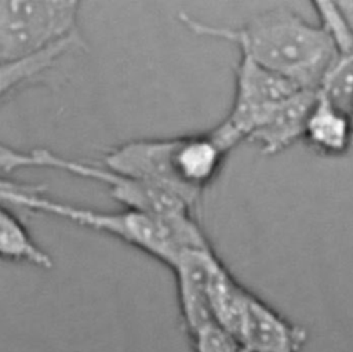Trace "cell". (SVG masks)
Returning a JSON list of instances; mask_svg holds the SVG:
<instances>
[{"mask_svg":"<svg viewBox=\"0 0 353 352\" xmlns=\"http://www.w3.org/2000/svg\"><path fill=\"white\" fill-rule=\"evenodd\" d=\"M178 18L197 36L233 43L241 57L302 90L319 91L336 58L335 43L327 29L285 6L269 8L236 28L207 23L188 14Z\"/></svg>","mask_w":353,"mask_h":352,"instance_id":"cell-1","label":"cell"},{"mask_svg":"<svg viewBox=\"0 0 353 352\" xmlns=\"http://www.w3.org/2000/svg\"><path fill=\"white\" fill-rule=\"evenodd\" d=\"M44 190V186L19 184L6 178L0 185L3 202L113 236L156 258L170 269L185 251L211 246L192 213L164 215L134 208L102 211L50 199Z\"/></svg>","mask_w":353,"mask_h":352,"instance_id":"cell-2","label":"cell"},{"mask_svg":"<svg viewBox=\"0 0 353 352\" xmlns=\"http://www.w3.org/2000/svg\"><path fill=\"white\" fill-rule=\"evenodd\" d=\"M0 167L3 173L8 174L29 167L65 171L76 177L103 184L108 188L110 196L123 204L124 208H134L164 215L193 214L192 207H189L182 199L168 190L117 173L105 164H92L73 160L46 148L18 150L15 148L1 145Z\"/></svg>","mask_w":353,"mask_h":352,"instance_id":"cell-3","label":"cell"},{"mask_svg":"<svg viewBox=\"0 0 353 352\" xmlns=\"http://www.w3.org/2000/svg\"><path fill=\"white\" fill-rule=\"evenodd\" d=\"M80 1L0 0V61L34 54L77 32Z\"/></svg>","mask_w":353,"mask_h":352,"instance_id":"cell-4","label":"cell"},{"mask_svg":"<svg viewBox=\"0 0 353 352\" xmlns=\"http://www.w3.org/2000/svg\"><path fill=\"white\" fill-rule=\"evenodd\" d=\"M298 90L302 88L240 55L229 113L208 133L229 153L250 138L279 102Z\"/></svg>","mask_w":353,"mask_h":352,"instance_id":"cell-5","label":"cell"},{"mask_svg":"<svg viewBox=\"0 0 353 352\" xmlns=\"http://www.w3.org/2000/svg\"><path fill=\"white\" fill-rule=\"evenodd\" d=\"M176 148L178 137L131 139L110 148L103 155L102 164L168 190L194 208L199 202L188 193L179 178Z\"/></svg>","mask_w":353,"mask_h":352,"instance_id":"cell-6","label":"cell"},{"mask_svg":"<svg viewBox=\"0 0 353 352\" xmlns=\"http://www.w3.org/2000/svg\"><path fill=\"white\" fill-rule=\"evenodd\" d=\"M219 260L212 246L190 248L171 268L175 276L181 319L189 335L215 323L211 311L210 286L214 268Z\"/></svg>","mask_w":353,"mask_h":352,"instance_id":"cell-7","label":"cell"},{"mask_svg":"<svg viewBox=\"0 0 353 352\" xmlns=\"http://www.w3.org/2000/svg\"><path fill=\"white\" fill-rule=\"evenodd\" d=\"M307 330L291 322L252 291L248 295L239 340L248 352H301Z\"/></svg>","mask_w":353,"mask_h":352,"instance_id":"cell-8","label":"cell"},{"mask_svg":"<svg viewBox=\"0 0 353 352\" xmlns=\"http://www.w3.org/2000/svg\"><path fill=\"white\" fill-rule=\"evenodd\" d=\"M319 91L298 90L279 102L247 139L263 155H277L303 138L307 116Z\"/></svg>","mask_w":353,"mask_h":352,"instance_id":"cell-9","label":"cell"},{"mask_svg":"<svg viewBox=\"0 0 353 352\" xmlns=\"http://www.w3.org/2000/svg\"><path fill=\"white\" fill-rule=\"evenodd\" d=\"M316 153L339 157L349 152L353 142V123L350 116L336 108L323 94L317 92L314 105L307 116L303 138Z\"/></svg>","mask_w":353,"mask_h":352,"instance_id":"cell-10","label":"cell"},{"mask_svg":"<svg viewBox=\"0 0 353 352\" xmlns=\"http://www.w3.org/2000/svg\"><path fill=\"white\" fill-rule=\"evenodd\" d=\"M85 48V41L77 32L70 36L14 62L1 63V97L12 94L26 83L40 77L50 70L62 57Z\"/></svg>","mask_w":353,"mask_h":352,"instance_id":"cell-11","label":"cell"},{"mask_svg":"<svg viewBox=\"0 0 353 352\" xmlns=\"http://www.w3.org/2000/svg\"><path fill=\"white\" fill-rule=\"evenodd\" d=\"M250 293L251 291L239 283L230 271L225 266V264L219 260L214 268L210 286L212 317L216 324L237 338L240 334Z\"/></svg>","mask_w":353,"mask_h":352,"instance_id":"cell-12","label":"cell"},{"mask_svg":"<svg viewBox=\"0 0 353 352\" xmlns=\"http://www.w3.org/2000/svg\"><path fill=\"white\" fill-rule=\"evenodd\" d=\"M0 255L6 261L25 262L41 269H52V257L30 236L21 218L6 206L0 211Z\"/></svg>","mask_w":353,"mask_h":352,"instance_id":"cell-13","label":"cell"},{"mask_svg":"<svg viewBox=\"0 0 353 352\" xmlns=\"http://www.w3.org/2000/svg\"><path fill=\"white\" fill-rule=\"evenodd\" d=\"M319 92L341 110L350 113L353 106V48L336 51V58Z\"/></svg>","mask_w":353,"mask_h":352,"instance_id":"cell-14","label":"cell"},{"mask_svg":"<svg viewBox=\"0 0 353 352\" xmlns=\"http://www.w3.org/2000/svg\"><path fill=\"white\" fill-rule=\"evenodd\" d=\"M189 337L193 352H245L241 341L216 323L208 324Z\"/></svg>","mask_w":353,"mask_h":352,"instance_id":"cell-15","label":"cell"},{"mask_svg":"<svg viewBox=\"0 0 353 352\" xmlns=\"http://www.w3.org/2000/svg\"><path fill=\"white\" fill-rule=\"evenodd\" d=\"M343 14L346 15L347 21L350 22V25L353 26V1H338Z\"/></svg>","mask_w":353,"mask_h":352,"instance_id":"cell-16","label":"cell"},{"mask_svg":"<svg viewBox=\"0 0 353 352\" xmlns=\"http://www.w3.org/2000/svg\"><path fill=\"white\" fill-rule=\"evenodd\" d=\"M349 116H350V120H352V123H353V106H352V109H350V113H349Z\"/></svg>","mask_w":353,"mask_h":352,"instance_id":"cell-17","label":"cell"},{"mask_svg":"<svg viewBox=\"0 0 353 352\" xmlns=\"http://www.w3.org/2000/svg\"><path fill=\"white\" fill-rule=\"evenodd\" d=\"M245 352H248V351H245Z\"/></svg>","mask_w":353,"mask_h":352,"instance_id":"cell-18","label":"cell"}]
</instances>
